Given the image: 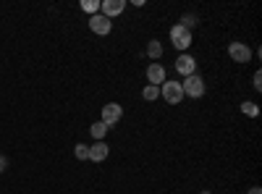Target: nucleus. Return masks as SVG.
<instances>
[{
  "label": "nucleus",
  "mask_w": 262,
  "mask_h": 194,
  "mask_svg": "<svg viewBox=\"0 0 262 194\" xmlns=\"http://www.w3.org/2000/svg\"><path fill=\"white\" fill-rule=\"evenodd\" d=\"M181 90H184V97H191V100H200L202 95H205V79L200 76V74H191V76H186L184 81H181Z\"/></svg>",
  "instance_id": "1"
},
{
  "label": "nucleus",
  "mask_w": 262,
  "mask_h": 194,
  "mask_svg": "<svg viewBox=\"0 0 262 194\" xmlns=\"http://www.w3.org/2000/svg\"><path fill=\"white\" fill-rule=\"evenodd\" d=\"M191 32L189 29H184L181 24H176V27H170V45L176 48L179 53H186L189 48H191Z\"/></svg>",
  "instance_id": "2"
},
{
  "label": "nucleus",
  "mask_w": 262,
  "mask_h": 194,
  "mask_svg": "<svg viewBox=\"0 0 262 194\" xmlns=\"http://www.w3.org/2000/svg\"><path fill=\"white\" fill-rule=\"evenodd\" d=\"M160 97L168 102V105H179L184 100V90H181V81H163L160 84Z\"/></svg>",
  "instance_id": "3"
},
{
  "label": "nucleus",
  "mask_w": 262,
  "mask_h": 194,
  "mask_svg": "<svg viewBox=\"0 0 262 194\" xmlns=\"http://www.w3.org/2000/svg\"><path fill=\"white\" fill-rule=\"evenodd\" d=\"M121 118H123V107L118 105V102H107V105H102V116H100V121L111 128V126H116V123H121Z\"/></svg>",
  "instance_id": "4"
},
{
  "label": "nucleus",
  "mask_w": 262,
  "mask_h": 194,
  "mask_svg": "<svg viewBox=\"0 0 262 194\" xmlns=\"http://www.w3.org/2000/svg\"><path fill=\"white\" fill-rule=\"evenodd\" d=\"M228 55H231L233 63H249L252 60V50H249L247 42H231V45H228Z\"/></svg>",
  "instance_id": "5"
},
{
  "label": "nucleus",
  "mask_w": 262,
  "mask_h": 194,
  "mask_svg": "<svg viewBox=\"0 0 262 194\" xmlns=\"http://www.w3.org/2000/svg\"><path fill=\"white\" fill-rule=\"evenodd\" d=\"M86 21H90V29H92L95 34H100V37L111 34V29H113V21L107 18V16H102V13H95V16H90Z\"/></svg>",
  "instance_id": "6"
},
{
  "label": "nucleus",
  "mask_w": 262,
  "mask_h": 194,
  "mask_svg": "<svg viewBox=\"0 0 262 194\" xmlns=\"http://www.w3.org/2000/svg\"><path fill=\"white\" fill-rule=\"evenodd\" d=\"M126 11V0H102L100 3V13L102 16H107V18H116V16H121Z\"/></svg>",
  "instance_id": "7"
},
{
  "label": "nucleus",
  "mask_w": 262,
  "mask_h": 194,
  "mask_svg": "<svg viewBox=\"0 0 262 194\" xmlns=\"http://www.w3.org/2000/svg\"><path fill=\"white\" fill-rule=\"evenodd\" d=\"M176 71L184 74V79L191 76V74H196V60H194V55H189V53H179V58H176Z\"/></svg>",
  "instance_id": "8"
},
{
  "label": "nucleus",
  "mask_w": 262,
  "mask_h": 194,
  "mask_svg": "<svg viewBox=\"0 0 262 194\" xmlns=\"http://www.w3.org/2000/svg\"><path fill=\"white\" fill-rule=\"evenodd\" d=\"M165 66H163V63H149V66H147V81L152 84V87H160V84L165 81Z\"/></svg>",
  "instance_id": "9"
},
{
  "label": "nucleus",
  "mask_w": 262,
  "mask_h": 194,
  "mask_svg": "<svg viewBox=\"0 0 262 194\" xmlns=\"http://www.w3.org/2000/svg\"><path fill=\"white\" fill-rule=\"evenodd\" d=\"M107 155H111V147H107V142H95V144H90V160H92V163H102V160H107Z\"/></svg>",
  "instance_id": "10"
},
{
  "label": "nucleus",
  "mask_w": 262,
  "mask_h": 194,
  "mask_svg": "<svg viewBox=\"0 0 262 194\" xmlns=\"http://www.w3.org/2000/svg\"><path fill=\"white\" fill-rule=\"evenodd\" d=\"M147 58L155 60V63L163 58V42H160V39H149V45H147Z\"/></svg>",
  "instance_id": "11"
},
{
  "label": "nucleus",
  "mask_w": 262,
  "mask_h": 194,
  "mask_svg": "<svg viewBox=\"0 0 262 194\" xmlns=\"http://www.w3.org/2000/svg\"><path fill=\"white\" fill-rule=\"evenodd\" d=\"M90 134L95 137V142H105V134H107V126H105L102 121H97V123H92V126H90Z\"/></svg>",
  "instance_id": "12"
},
{
  "label": "nucleus",
  "mask_w": 262,
  "mask_h": 194,
  "mask_svg": "<svg viewBox=\"0 0 262 194\" xmlns=\"http://www.w3.org/2000/svg\"><path fill=\"white\" fill-rule=\"evenodd\" d=\"M142 97H144L147 102H155V100L160 97V87H152V84H147V87L142 90Z\"/></svg>",
  "instance_id": "13"
},
{
  "label": "nucleus",
  "mask_w": 262,
  "mask_h": 194,
  "mask_svg": "<svg viewBox=\"0 0 262 194\" xmlns=\"http://www.w3.org/2000/svg\"><path fill=\"white\" fill-rule=\"evenodd\" d=\"M242 113H244V116H249V118H257V116H259V107H257L254 102L244 100V102H242Z\"/></svg>",
  "instance_id": "14"
},
{
  "label": "nucleus",
  "mask_w": 262,
  "mask_h": 194,
  "mask_svg": "<svg viewBox=\"0 0 262 194\" xmlns=\"http://www.w3.org/2000/svg\"><path fill=\"white\" fill-rule=\"evenodd\" d=\"M74 155H76V160H90V144H76L74 147Z\"/></svg>",
  "instance_id": "15"
},
{
  "label": "nucleus",
  "mask_w": 262,
  "mask_h": 194,
  "mask_svg": "<svg viewBox=\"0 0 262 194\" xmlns=\"http://www.w3.org/2000/svg\"><path fill=\"white\" fill-rule=\"evenodd\" d=\"M81 8L90 13V16H95V13H100V0H84Z\"/></svg>",
  "instance_id": "16"
},
{
  "label": "nucleus",
  "mask_w": 262,
  "mask_h": 194,
  "mask_svg": "<svg viewBox=\"0 0 262 194\" xmlns=\"http://www.w3.org/2000/svg\"><path fill=\"white\" fill-rule=\"evenodd\" d=\"M252 81H254V90H257V92H259V90H262V74H259V71H257V74H254V79H252Z\"/></svg>",
  "instance_id": "17"
},
{
  "label": "nucleus",
  "mask_w": 262,
  "mask_h": 194,
  "mask_svg": "<svg viewBox=\"0 0 262 194\" xmlns=\"http://www.w3.org/2000/svg\"><path fill=\"white\" fill-rule=\"evenodd\" d=\"M6 165H8V158H6V155H0V174L6 170Z\"/></svg>",
  "instance_id": "18"
},
{
  "label": "nucleus",
  "mask_w": 262,
  "mask_h": 194,
  "mask_svg": "<svg viewBox=\"0 0 262 194\" xmlns=\"http://www.w3.org/2000/svg\"><path fill=\"white\" fill-rule=\"evenodd\" d=\"M249 194H262V189H259V186H252V189H249Z\"/></svg>",
  "instance_id": "19"
},
{
  "label": "nucleus",
  "mask_w": 262,
  "mask_h": 194,
  "mask_svg": "<svg viewBox=\"0 0 262 194\" xmlns=\"http://www.w3.org/2000/svg\"><path fill=\"white\" fill-rule=\"evenodd\" d=\"M200 194H210V191H200Z\"/></svg>",
  "instance_id": "20"
}]
</instances>
